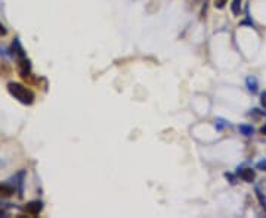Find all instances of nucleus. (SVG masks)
<instances>
[{"label": "nucleus", "mask_w": 266, "mask_h": 218, "mask_svg": "<svg viewBox=\"0 0 266 218\" xmlns=\"http://www.w3.org/2000/svg\"><path fill=\"white\" fill-rule=\"evenodd\" d=\"M8 91H9V94H11L14 99H17L18 102H21L22 105H33V102H34V99H36L34 93L27 87V86L21 84V83L11 81V83L8 84Z\"/></svg>", "instance_id": "1"}, {"label": "nucleus", "mask_w": 266, "mask_h": 218, "mask_svg": "<svg viewBox=\"0 0 266 218\" xmlns=\"http://www.w3.org/2000/svg\"><path fill=\"white\" fill-rule=\"evenodd\" d=\"M5 215V211H0V217H3Z\"/></svg>", "instance_id": "6"}, {"label": "nucleus", "mask_w": 266, "mask_h": 218, "mask_svg": "<svg viewBox=\"0 0 266 218\" xmlns=\"http://www.w3.org/2000/svg\"><path fill=\"white\" fill-rule=\"evenodd\" d=\"M15 193V189L6 183H0V199H6V197H11Z\"/></svg>", "instance_id": "3"}, {"label": "nucleus", "mask_w": 266, "mask_h": 218, "mask_svg": "<svg viewBox=\"0 0 266 218\" xmlns=\"http://www.w3.org/2000/svg\"><path fill=\"white\" fill-rule=\"evenodd\" d=\"M226 3H228V0H215V5H216L218 8H223Z\"/></svg>", "instance_id": "4"}, {"label": "nucleus", "mask_w": 266, "mask_h": 218, "mask_svg": "<svg viewBox=\"0 0 266 218\" xmlns=\"http://www.w3.org/2000/svg\"><path fill=\"white\" fill-rule=\"evenodd\" d=\"M262 103H263V106H265V108H266V94H265V96H263V97H262Z\"/></svg>", "instance_id": "5"}, {"label": "nucleus", "mask_w": 266, "mask_h": 218, "mask_svg": "<svg viewBox=\"0 0 266 218\" xmlns=\"http://www.w3.org/2000/svg\"><path fill=\"white\" fill-rule=\"evenodd\" d=\"M24 211H25L30 217H36V215H39L40 211H42V202H30V203L25 205Z\"/></svg>", "instance_id": "2"}]
</instances>
